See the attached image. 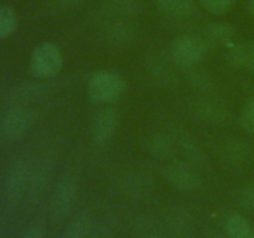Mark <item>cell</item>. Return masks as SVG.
<instances>
[{
  "label": "cell",
  "mask_w": 254,
  "mask_h": 238,
  "mask_svg": "<svg viewBox=\"0 0 254 238\" xmlns=\"http://www.w3.org/2000/svg\"><path fill=\"white\" fill-rule=\"evenodd\" d=\"M127 89L126 79L111 69L96 71L88 79V97L96 104H111L119 101Z\"/></svg>",
  "instance_id": "cell-1"
},
{
  "label": "cell",
  "mask_w": 254,
  "mask_h": 238,
  "mask_svg": "<svg viewBox=\"0 0 254 238\" xmlns=\"http://www.w3.org/2000/svg\"><path fill=\"white\" fill-rule=\"evenodd\" d=\"M64 66V56L54 42H42L34 50L30 59V71L39 79L56 77Z\"/></svg>",
  "instance_id": "cell-2"
},
{
  "label": "cell",
  "mask_w": 254,
  "mask_h": 238,
  "mask_svg": "<svg viewBox=\"0 0 254 238\" xmlns=\"http://www.w3.org/2000/svg\"><path fill=\"white\" fill-rule=\"evenodd\" d=\"M207 54V44L203 39L192 35H184L173 42L170 56L181 68L197 66Z\"/></svg>",
  "instance_id": "cell-3"
},
{
  "label": "cell",
  "mask_w": 254,
  "mask_h": 238,
  "mask_svg": "<svg viewBox=\"0 0 254 238\" xmlns=\"http://www.w3.org/2000/svg\"><path fill=\"white\" fill-rule=\"evenodd\" d=\"M35 123V114L27 107H12L1 121V133L7 140H19L26 135Z\"/></svg>",
  "instance_id": "cell-4"
},
{
  "label": "cell",
  "mask_w": 254,
  "mask_h": 238,
  "mask_svg": "<svg viewBox=\"0 0 254 238\" xmlns=\"http://www.w3.org/2000/svg\"><path fill=\"white\" fill-rule=\"evenodd\" d=\"M101 35L102 39L111 46L122 47L133 41L135 37V26L129 17L106 16Z\"/></svg>",
  "instance_id": "cell-5"
},
{
  "label": "cell",
  "mask_w": 254,
  "mask_h": 238,
  "mask_svg": "<svg viewBox=\"0 0 254 238\" xmlns=\"http://www.w3.org/2000/svg\"><path fill=\"white\" fill-rule=\"evenodd\" d=\"M78 193V185L73 176L66 175L57 182L54 192L52 213L56 221H62L71 213Z\"/></svg>",
  "instance_id": "cell-6"
},
{
  "label": "cell",
  "mask_w": 254,
  "mask_h": 238,
  "mask_svg": "<svg viewBox=\"0 0 254 238\" xmlns=\"http://www.w3.org/2000/svg\"><path fill=\"white\" fill-rule=\"evenodd\" d=\"M175 62L170 55L161 51H154L146 57V71L156 84L161 87H171L178 82Z\"/></svg>",
  "instance_id": "cell-7"
},
{
  "label": "cell",
  "mask_w": 254,
  "mask_h": 238,
  "mask_svg": "<svg viewBox=\"0 0 254 238\" xmlns=\"http://www.w3.org/2000/svg\"><path fill=\"white\" fill-rule=\"evenodd\" d=\"M166 178L179 191L190 192L201 186V178L192 164L183 160H174L166 166Z\"/></svg>",
  "instance_id": "cell-8"
},
{
  "label": "cell",
  "mask_w": 254,
  "mask_h": 238,
  "mask_svg": "<svg viewBox=\"0 0 254 238\" xmlns=\"http://www.w3.org/2000/svg\"><path fill=\"white\" fill-rule=\"evenodd\" d=\"M190 112L196 120L210 125H220L227 119V108L225 104L208 97H203L193 102Z\"/></svg>",
  "instance_id": "cell-9"
},
{
  "label": "cell",
  "mask_w": 254,
  "mask_h": 238,
  "mask_svg": "<svg viewBox=\"0 0 254 238\" xmlns=\"http://www.w3.org/2000/svg\"><path fill=\"white\" fill-rule=\"evenodd\" d=\"M118 126V113L113 108L102 109L94 117L92 124V139L94 144L103 146L108 144L113 138Z\"/></svg>",
  "instance_id": "cell-10"
},
{
  "label": "cell",
  "mask_w": 254,
  "mask_h": 238,
  "mask_svg": "<svg viewBox=\"0 0 254 238\" xmlns=\"http://www.w3.org/2000/svg\"><path fill=\"white\" fill-rule=\"evenodd\" d=\"M31 166L24 160H17L10 168L5 180V191L10 198H17L29 188Z\"/></svg>",
  "instance_id": "cell-11"
},
{
  "label": "cell",
  "mask_w": 254,
  "mask_h": 238,
  "mask_svg": "<svg viewBox=\"0 0 254 238\" xmlns=\"http://www.w3.org/2000/svg\"><path fill=\"white\" fill-rule=\"evenodd\" d=\"M252 156V146L243 139L235 138L225 141L220 148V159L226 166L238 168L245 165Z\"/></svg>",
  "instance_id": "cell-12"
},
{
  "label": "cell",
  "mask_w": 254,
  "mask_h": 238,
  "mask_svg": "<svg viewBox=\"0 0 254 238\" xmlns=\"http://www.w3.org/2000/svg\"><path fill=\"white\" fill-rule=\"evenodd\" d=\"M160 12L175 20H188L196 12L193 0H155Z\"/></svg>",
  "instance_id": "cell-13"
},
{
  "label": "cell",
  "mask_w": 254,
  "mask_h": 238,
  "mask_svg": "<svg viewBox=\"0 0 254 238\" xmlns=\"http://www.w3.org/2000/svg\"><path fill=\"white\" fill-rule=\"evenodd\" d=\"M145 149L154 158L166 159L173 155L175 140L169 134L156 131L145 139Z\"/></svg>",
  "instance_id": "cell-14"
},
{
  "label": "cell",
  "mask_w": 254,
  "mask_h": 238,
  "mask_svg": "<svg viewBox=\"0 0 254 238\" xmlns=\"http://www.w3.org/2000/svg\"><path fill=\"white\" fill-rule=\"evenodd\" d=\"M205 36L208 44L213 45V46L227 47L228 45L235 42L236 30L228 22H213L206 27Z\"/></svg>",
  "instance_id": "cell-15"
},
{
  "label": "cell",
  "mask_w": 254,
  "mask_h": 238,
  "mask_svg": "<svg viewBox=\"0 0 254 238\" xmlns=\"http://www.w3.org/2000/svg\"><path fill=\"white\" fill-rule=\"evenodd\" d=\"M141 0H104L106 16L129 17L138 14L141 10Z\"/></svg>",
  "instance_id": "cell-16"
},
{
  "label": "cell",
  "mask_w": 254,
  "mask_h": 238,
  "mask_svg": "<svg viewBox=\"0 0 254 238\" xmlns=\"http://www.w3.org/2000/svg\"><path fill=\"white\" fill-rule=\"evenodd\" d=\"M184 71H185L184 72V77H185L186 82L192 88L197 89V91L210 92L215 87V79H213L212 74L207 69L193 66L189 67V68H184Z\"/></svg>",
  "instance_id": "cell-17"
},
{
  "label": "cell",
  "mask_w": 254,
  "mask_h": 238,
  "mask_svg": "<svg viewBox=\"0 0 254 238\" xmlns=\"http://www.w3.org/2000/svg\"><path fill=\"white\" fill-rule=\"evenodd\" d=\"M227 51H226V59L227 62L236 69L247 68L251 66V52L252 46H247L240 42H232L228 45Z\"/></svg>",
  "instance_id": "cell-18"
},
{
  "label": "cell",
  "mask_w": 254,
  "mask_h": 238,
  "mask_svg": "<svg viewBox=\"0 0 254 238\" xmlns=\"http://www.w3.org/2000/svg\"><path fill=\"white\" fill-rule=\"evenodd\" d=\"M226 230L231 238H254V227L240 213H232L226 220Z\"/></svg>",
  "instance_id": "cell-19"
},
{
  "label": "cell",
  "mask_w": 254,
  "mask_h": 238,
  "mask_svg": "<svg viewBox=\"0 0 254 238\" xmlns=\"http://www.w3.org/2000/svg\"><path fill=\"white\" fill-rule=\"evenodd\" d=\"M93 231V222L88 212H82L68 225L61 238H88Z\"/></svg>",
  "instance_id": "cell-20"
},
{
  "label": "cell",
  "mask_w": 254,
  "mask_h": 238,
  "mask_svg": "<svg viewBox=\"0 0 254 238\" xmlns=\"http://www.w3.org/2000/svg\"><path fill=\"white\" fill-rule=\"evenodd\" d=\"M51 168V159H50L49 156L44 158L36 166L31 168V176H30L29 188H31L34 192H40V191L44 190V187L47 183V180H49L50 178Z\"/></svg>",
  "instance_id": "cell-21"
},
{
  "label": "cell",
  "mask_w": 254,
  "mask_h": 238,
  "mask_svg": "<svg viewBox=\"0 0 254 238\" xmlns=\"http://www.w3.org/2000/svg\"><path fill=\"white\" fill-rule=\"evenodd\" d=\"M17 27V15L12 7L0 5V40L14 34Z\"/></svg>",
  "instance_id": "cell-22"
},
{
  "label": "cell",
  "mask_w": 254,
  "mask_h": 238,
  "mask_svg": "<svg viewBox=\"0 0 254 238\" xmlns=\"http://www.w3.org/2000/svg\"><path fill=\"white\" fill-rule=\"evenodd\" d=\"M45 93V87L42 84H26L17 89L15 94V106L26 107V104L32 103L36 99L41 98Z\"/></svg>",
  "instance_id": "cell-23"
},
{
  "label": "cell",
  "mask_w": 254,
  "mask_h": 238,
  "mask_svg": "<svg viewBox=\"0 0 254 238\" xmlns=\"http://www.w3.org/2000/svg\"><path fill=\"white\" fill-rule=\"evenodd\" d=\"M180 140H179V145L183 149L184 154L186 155V158H189V163L192 164V165H201L203 161L202 159V153H201V149L198 148V145H196V143L193 140H191L189 136L184 135L180 136Z\"/></svg>",
  "instance_id": "cell-24"
},
{
  "label": "cell",
  "mask_w": 254,
  "mask_h": 238,
  "mask_svg": "<svg viewBox=\"0 0 254 238\" xmlns=\"http://www.w3.org/2000/svg\"><path fill=\"white\" fill-rule=\"evenodd\" d=\"M203 9L213 15H225L235 5L236 0H200Z\"/></svg>",
  "instance_id": "cell-25"
},
{
  "label": "cell",
  "mask_w": 254,
  "mask_h": 238,
  "mask_svg": "<svg viewBox=\"0 0 254 238\" xmlns=\"http://www.w3.org/2000/svg\"><path fill=\"white\" fill-rule=\"evenodd\" d=\"M241 125L247 133L254 135V97L247 102L241 114Z\"/></svg>",
  "instance_id": "cell-26"
},
{
  "label": "cell",
  "mask_w": 254,
  "mask_h": 238,
  "mask_svg": "<svg viewBox=\"0 0 254 238\" xmlns=\"http://www.w3.org/2000/svg\"><path fill=\"white\" fill-rule=\"evenodd\" d=\"M238 201L245 208L250 211H254V181L247 183L245 187L241 188Z\"/></svg>",
  "instance_id": "cell-27"
},
{
  "label": "cell",
  "mask_w": 254,
  "mask_h": 238,
  "mask_svg": "<svg viewBox=\"0 0 254 238\" xmlns=\"http://www.w3.org/2000/svg\"><path fill=\"white\" fill-rule=\"evenodd\" d=\"M21 238H45V231L41 226H31Z\"/></svg>",
  "instance_id": "cell-28"
},
{
  "label": "cell",
  "mask_w": 254,
  "mask_h": 238,
  "mask_svg": "<svg viewBox=\"0 0 254 238\" xmlns=\"http://www.w3.org/2000/svg\"><path fill=\"white\" fill-rule=\"evenodd\" d=\"M82 1H84V0H55V2H56L60 7H71Z\"/></svg>",
  "instance_id": "cell-29"
},
{
  "label": "cell",
  "mask_w": 254,
  "mask_h": 238,
  "mask_svg": "<svg viewBox=\"0 0 254 238\" xmlns=\"http://www.w3.org/2000/svg\"><path fill=\"white\" fill-rule=\"evenodd\" d=\"M248 10H250L251 14L254 16V0H250V2H248Z\"/></svg>",
  "instance_id": "cell-30"
},
{
  "label": "cell",
  "mask_w": 254,
  "mask_h": 238,
  "mask_svg": "<svg viewBox=\"0 0 254 238\" xmlns=\"http://www.w3.org/2000/svg\"><path fill=\"white\" fill-rule=\"evenodd\" d=\"M251 68L254 71V46H252V52H251Z\"/></svg>",
  "instance_id": "cell-31"
}]
</instances>
